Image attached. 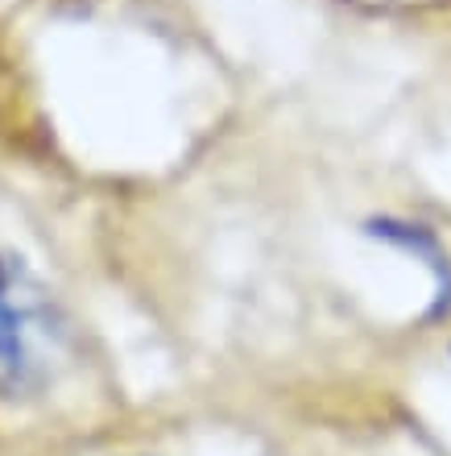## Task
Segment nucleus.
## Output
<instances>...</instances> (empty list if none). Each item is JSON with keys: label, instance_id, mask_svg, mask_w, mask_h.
I'll use <instances>...</instances> for the list:
<instances>
[{"label": "nucleus", "instance_id": "nucleus-1", "mask_svg": "<svg viewBox=\"0 0 451 456\" xmlns=\"http://www.w3.org/2000/svg\"><path fill=\"white\" fill-rule=\"evenodd\" d=\"M71 361V324L59 299L17 253L0 249V398L46 395Z\"/></svg>", "mask_w": 451, "mask_h": 456}]
</instances>
